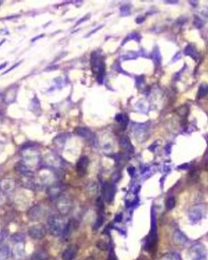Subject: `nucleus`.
I'll return each mask as SVG.
<instances>
[{
    "label": "nucleus",
    "instance_id": "39448f33",
    "mask_svg": "<svg viewBox=\"0 0 208 260\" xmlns=\"http://www.w3.org/2000/svg\"><path fill=\"white\" fill-rule=\"evenodd\" d=\"M78 253V246L77 245H70L68 246L63 253V260H72L77 256Z\"/></svg>",
    "mask_w": 208,
    "mask_h": 260
},
{
    "label": "nucleus",
    "instance_id": "ddd939ff",
    "mask_svg": "<svg viewBox=\"0 0 208 260\" xmlns=\"http://www.w3.org/2000/svg\"><path fill=\"white\" fill-rule=\"evenodd\" d=\"M175 205H176V201H175L174 198H168L167 200V202H166V207H167L168 210H172L175 207Z\"/></svg>",
    "mask_w": 208,
    "mask_h": 260
},
{
    "label": "nucleus",
    "instance_id": "2eb2a0df",
    "mask_svg": "<svg viewBox=\"0 0 208 260\" xmlns=\"http://www.w3.org/2000/svg\"><path fill=\"white\" fill-rule=\"evenodd\" d=\"M194 25H195V26H197L198 28H201V27H202V25H203V23H202V20H200L199 18H198L196 16V17L194 18Z\"/></svg>",
    "mask_w": 208,
    "mask_h": 260
},
{
    "label": "nucleus",
    "instance_id": "6ab92c4d",
    "mask_svg": "<svg viewBox=\"0 0 208 260\" xmlns=\"http://www.w3.org/2000/svg\"><path fill=\"white\" fill-rule=\"evenodd\" d=\"M6 63H5V64H1V66H0V69H2V68H4V67H6Z\"/></svg>",
    "mask_w": 208,
    "mask_h": 260
},
{
    "label": "nucleus",
    "instance_id": "f8f14e48",
    "mask_svg": "<svg viewBox=\"0 0 208 260\" xmlns=\"http://www.w3.org/2000/svg\"><path fill=\"white\" fill-rule=\"evenodd\" d=\"M116 119L119 123H120L121 124H124V126H126L128 124V118L125 116H124V115H122V114H120L118 116H116Z\"/></svg>",
    "mask_w": 208,
    "mask_h": 260
},
{
    "label": "nucleus",
    "instance_id": "423d86ee",
    "mask_svg": "<svg viewBox=\"0 0 208 260\" xmlns=\"http://www.w3.org/2000/svg\"><path fill=\"white\" fill-rule=\"evenodd\" d=\"M89 165V159L86 156H82L81 159H79L77 164V171L79 175H84L86 172L87 167Z\"/></svg>",
    "mask_w": 208,
    "mask_h": 260
},
{
    "label": "nucleus",
    "instance_id": "1a4fd4ad",
    "mask_svg": "<svg viewBox=\"0 0 208 260\" xmlns=\"http://www.w3.org/2000/svg\"><path fill=\"white\" fill-rule=\"evenodd\" d=\"M10 250L7 246H3L0 249V260H7L8 259Z\"/></svg>",
    "mask_w": 208,
    "mask_h": 260
},
{
    "label": "nucleus",
    "instance_id": "6e6552de",
    "mask_svg": "<svg viewBox=\"0 0 208 260\" xmlns=\"http://www.w3.org/2000/svg\"><path fill=\"white\" fill-rule=\"evenodd\" d=\"M31 260H48V255L46 252L40 250V251L35 252L34 254L32 256Z\"/></svg>",
    "mask_w": 208,
    "mask_h": 260
},
{
    "label": "nucleus",
    "instance_id": "a211bd4d",
    "mask_svg": "<svg viewBox=\"0 0 208 260\" xmlns=\"http://www.w3.org/2000/svg\"><path fill=\"white\" fill-rule=\"evenodd\" d=\"M134 172H135V169H134L133 168H129V174L131 175V176H133V173H134Z\"/></svg>",
    "mask_w": 208,
    "mask_h": 260
},
{
    "label": "nucleus",
    "instance_id": "4468645a",
    "mask_svg": "<svg viewBox=\"0 0 208 260\" xmlns=\"http://www.w3.org/2000/svg\"><path fill=\"white\" fill-rule=\"evenodd\" d=\"M207 90H208V88L207 86H206V85H202V86L200 87L199 89V92H198V97H201V96H204L207 93Z\"/></svg>",
    "mask_w": 208,
    "mask_h": 260
},
{
    "label": "nucleus",
    "instance_id": "f257e3e1",
    "mask_svg": "<svg viewBox=\"0 0 208 260\" xmlns=\"http://www.w3.org/2000/svg\"><path fill=\"white\" fill-rule=\"evenodd\" d=\"M48 227L50 233L53 236H59L64 233L66 225L64 224V220L57 215L51 216L48 219Z\"/></svg>",
    "mask_w": 208,
    "mask_h": 260
},
{
    "label": "nucleus",
    "instance_id": "7ed1b4c3",
    "mask_svg": "<svg viewBox=\"0 0 208 260\" xmlns=\"http://www.w3.org/2000/svg\"><path fill=\"white\" fill-rule=\"evenodd\" d=\"M46 234V227L42 224L32 226L29 229V235L33 239H42Z\"/></svg>",
    "mask_w": 208,
    "mask_h": 260
},
{
    "label": "nucleus",
    "instance_id": "20e7f679",
    "mask_svg": "<svg viewBox=\"0 0 208 260\" xmlns=\"http://www.w3.org/2000/svg\"><path fill=\"white\" fill-rule=\"evenodd\" d=\"M103 197L106 201L111 202L114 198L115 193H116V188L111 183H105L103 187Z\"/></svg>",
    "mask_w": 208,
    "mask_h": 260
},
{
    "label": "nucleus",
    "instance_id": "0eeeda50",
    "mask_svg": "<svg viewBox=\"0 0 208 260\" xmlns=\"http://www.w3.org/2000/svg\"><path fill=\"white\" fill-rule=\"evenodd\" d=\"M77 133L80 136L83 137H86L89 140L90 139H94V137L93 135V133L90 132L89 129H81V128H79L77 129Z\"/></svg>",
    "mask_w": 208,
    "mask_h": 260
},
{
    "label": "nucleus",
    "instance_id": "9d476101",
    "mask_svg": "<svg viewBox=\"0 0 208 260\" xmlns=\"http://www.w3.org/2000/svg\"><path fill=\"white\" fill-rule=\"evenodd\" d=\"M120 145H121L122 147H124V149H127V150H131V151L133 150V146H132V145H131L128 138H122L120 140Z\"/></svg>",
    "mask_w": 208,
    "mask_h": 260
},
{
    "label": "nucleus",
    "instance_id": "f03ea898",
    "mask_svg": "<svg viewBox=\"0 0 208 260\" xmlns=\"http://www.w3.org/2000/svg\"><path fill=\"white\" fill-rule=\"evenodd\" d=\"M157 240H158V232H157V220L155 212L152 210L151 211V229L148 237L147 245L149 246V250L150 248H155V245H157Z\"/></svg>",
    "mask_w": 208,
    "mask_h": 260
},
{
    "label": "nucleus",
    "instance_id": "f3484780",
    "mask_svg": "<svg viewBox=\"0 0 208 260\" xmlns=\"http://www.w3.org/2000/svg\"><path fill=\"white\" fill-rule=\"evenodd\" d=\"M108 260H117V259H116L115 254H113V253H111V254H110V256H109V259Z\"/></svg>",
    "mask_w": 208,
    "mask_h": 260
},
{
    "label": "nucleus",
    "instance_id": "dca6fc26",
    "mask_svg": "<svg viewBox=\"0 0 208 260\" xmlns=\"http://www.w3.org/2000/svg\"><path fill=\"white\" fill-rule=\"evenodd\" d=\"M144 20H145V17H143V16H140V17L137 18L136 22L137 23L140 24V23H142V22H143Z\"/></svg>",
    "mask_w": 208,
    "mask_h": 260
},
{
    "label": "nucleus",
    "instance_id": "9b49d317",
    "mask_svg": "<svg viewBox=\"0 0 208 260\" xmlns=\"http://www.w3.org/2000/svg\"><path fill=\"white\" fill-rule=\"evenodd\" d=\"M184 52H185V54L186 55H189V56H192V57L195 58L196 51H195V50H194V48L193 47V46H188L186 48H185V51Z\"/></svg>",
    "mask_w": 208,
    "mask_h": 260
}]
</instances>
